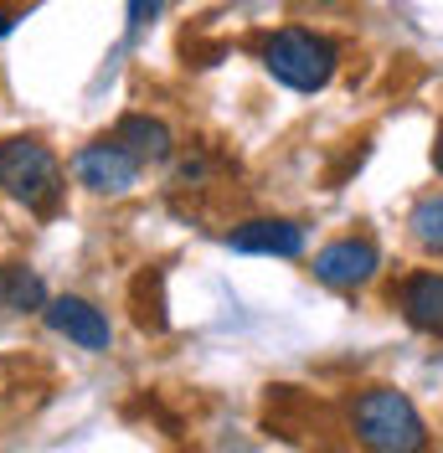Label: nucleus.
I'll use <instances>...</instances> for the list:
<instances>
[{
	"mask_svg": "<svg viewBox=\"0 0 443 453\" xmlns=\"http://www.w3.org/2000/svg\"><path fill=\"white\" fill-rule=\"evenodd\" d=\"M351 433H356L361 449L377 453H417L428 449V423L413 407V396L397 392V387H366L351 396Z\"/></svg>",
	"mask_w": 443,
	"mask_h": 453,
	"instance_id": "f257e3e1",
	"label": "nucleus"
},
{
	"mask_svg": "<svg viewBox=\"0 0 443 453\" xmlns=\"http://www.w3.org/2000/svg\"><path fill=\"white\" fill-rule=\"evenodd\" d=\"M263 67L268 78L294 93H320V88L335 78L340 67V47L320 31H305V27H278L268 42H263Z\"/></svg>",
	"mask_w": 443,
	"mask_h": 453,
	"instance_id": "f03ea898",
	"label": "nucleus"
},
{
	"mask_svg": "<svg viewBox=\"0 0 443 453\" xmlns=\"http://www.w3.org/2000/svg\"><path fill=\"white\" fill-rule=\"evenodd\" d=\"M0 191L11 201H21L36 217H52L57 201H62V165L42 140L16 134V140H0Z\"/></svg>",
	"mask_w": 443,
	"mask_h": 453,
	"instance_id": "7ed1b4c3",
	"label": "nucleus"
},
{
	"mask_svg": "<svg viewBox=\"0 0 443 453\" xmlns=\"http://www.w3.org/2000/svg\"><path fill=\"white\" fill-rule=\"evenodd\" d=\"M73 175H78V186H88L93 196H129L135 180H139V160L119 140H98V144H83L73 155Z\"/></svg>",
	"mask_w": 443,
	"mask_h": 453,
	"instance_id": "20e7f679",
	"label": "nucleus"
},
{
	"mask_svg": "<svg viewBox=\"0 0 443 453\" xmlns=\"http://www.w3.org/2000/svg\"><path fill=\"white\" fill-rule=\"evenodd\" d=\"M315 279L330 283V288H361V283L377 279V268H382V248L371 242V237H335L325 242L320 253H315Z\"/></svg>",
	"mask_w": 443,
	"mask_h": 453,
	"instance_id": "39448f33",
	"label": "nucleus"
},
{
	"mask_svg": "<svg viewBox=\"0 0 443 453\" xmlns=\"http://www.w3.org/2000/svg\"><path fill=\"white\" fill-rule=\"evenodd\" d=\"M42 319L52 325L57 335H67L73 345H83V350H109V314L98 310V304H88V299H78V294H62V299H47V310H42Z\"/></svg>",
	"mask_w": 443,
	"mask_h": 453,
	"instance_id": "423d86ee",
	"label": "nucleus"
},
{
	"mask_svg": "<svg viewBox=\"0 0 443 453\" xmlns=\"http://www.w3.org/2000/svg\"><path fill=\"white\" fill-rule=\"evenodd\" d=\"M232 253H258V257H299L305 253V226L289 217H253V222L227 232Z\"/></svg>",
	"mask_w": 443,
	"mask_h": 453,
	"instance_id": "0eeeda50",
	"label": "nucleus"
},
{
	"mask_svg": "<svg viewBox=\"0 0 443 453\" xmlns=\"http://www.w3.org/2000/svg\"><path fill=\"white\" fill-rule=\"evenodd\" d=\"M397 310L402 319L423 335H443V273L439 268H417L397 283Z\"/></svg>",
	"mask_w": 443,
	"mask_h": 453,
	"instance_id": "6e6552de",
	"label": "nucleus"
},
{
	"mask_svg": "<svg viewBox=\"0 0 443 453\" xmlns=\"http://www.w3.org/2000/svg\"><path fill=\"white\" fill-rule=\"evenodd\" d=\"M109 140H119L129 155H135L139 165H166L170 155H175V140H170V129L160 119H150V113H124L119 124H113Z\"/></svg>",
	"mask_w": 443,
	"mask_h": 453,
	"instance_id": "1a4fd4ad",
	"label": "nucleus"
},
{
	"mask_svg": "<svg viewBox=\"0 0 443 453\" xmlns=\"http://www.w3.org/2000/svg\"><path fill=\"white\" fill-rule=\"evenodd\" d=\"M0 310L5 314H36L47 310V283L27 263H5L0 268Z\"/></svg>",
	"mask_w": 443,
	"mask_h": 453,
	"instance_id": "9d476101",
	"label": "nucleus"
},
{
	"mask_svg": "<svg viewBox=\"0 0 443 453\" xmlns=\"http://www.w3.org/2000/svg\"><path fill=\"white\" fill-rule=\"evenodd\" d=\"M129 304H135V325L139 330H166L170 314H166V273L160 268H144L135 283H129Z\"/></svg>",
	"mask_w": 443,
	"mask_h": 453,
	"instance_id": "9b49d317",
	"label": "nucleus"
},
{
	"mask_svg": "<svg viewBox=\"0 0 443 453\" xmlns=\"http://www.w3.org/2000/svg\"><path fill=\"white\" fill-rule=\"evenodd\" d=\"M408 226H413V242H417V248H428V253L443 257V191L417 196V206L408 211Z\"/></svg>",
	"mask_w": 443,
	"mask_h": 453,
	"instance_id": "f8f14e48",
	"label": "nucleus"
},
{
	"mask_svg": "<svg viewBox=\"0 0 443 453\" xmlns=\"http://www.w3.org/2000/svg\"><path fill=\"white\" fill-rule=\"evenodd\" d=\"M155 11H160V0H129V31H144Z\"/></svg>",
	"mask_w": 443,
	"mask_h": 453,
	"instance_id": "ddd939ff",
	"label": "nucleus"
},
{
	"mask_svg": "<svg viewBox=\"0 0 443 453\" xmlns=\"http://www.w3.org/2000/svg\"><path fill=\"white\" fill-rule=\"evenodd\" d=\"M433 170L443 175V124H439V134H433Z\"/></svg>",
	"mask_w": 443,
	"mask_h": 453,
	"instance_id": "4468645a",
	"label": "nucleus"
},
{
	"mask_svg": "<svg viewBox=\"0 0 443 453\" xmlns=\"http://www.w3.org/2000/svg\"><path fill=\"white\" fill-rule=\"evenodd\" d=\"M11 27H16V16H5V11H0V36H11Z\"/></svg>",
	"mask_w": 443,
	"mask_h": 453,
	"instance_id": "2eb2a0df",
	"label": "nucleus"
}]
</instances>
